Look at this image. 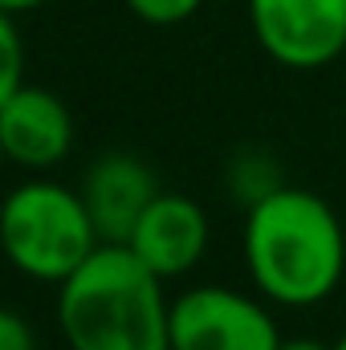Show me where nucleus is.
Instances as JSON below:
<instances>
[{
  "label": "nucleus",
  "mask_w": 346,
  "mask_h": 350,
  "mask_svg": "<svg viewBox=\"0 0 346 350\" xmlns=\"http://www.w3.org/2000/svg\"><path fill=\"white\" fill-rule=\"evenodd\" d=\"M277 350H330V347L318 342V338H281V347Z\"/></svg>",
  "instance_id": "4468645a"
},
{
  "label": "nucleus",
  "mask_w": 346,
  "mask_h": 350,
  "mask_svg": "<svg viewBox=\"0 0 346 350\" xmlns=\"http://www.w3.org/2000/svg\"><path fill=\"white\" fill-rule=\"evenodd\" d=\"M4 163H8V159H4V151H0V172H4Z\"/></svg>",
  "instance_id": "dca6fc26"
},
{
  "label": "nucleus",
  "mask_w": 346,
  "mask_h": 350,
  "mask_svg": "<svg viewBox=\"0 0 346 350\" xmlns=\"http://www.w3.org/2000/svg\"><path fill=\"white\" fill-rule=\"evenodd\" d=\"M208 241H212L208 212L183 191H159L147 204V212L139 216V224L131 228L127 249L155 277L175 281V277H187L204 261Z\"/></svg>",
  "instance_id": "423d86ee"
},
{
  "label": "nucleus",
  "mask_w": 346,
  "mask_h": 350,
  "mask_svg": "<svg viewBox=\"0 0 346 350\" xmlns=\"http://www.w3.org/2000/svg\"><path fill=\"white\" fill-rule=\"evenodd\" d=\"M285 179L277 172V163L265 155V151H245V155H237L232 163H228V187L237 191V200H245V208L249 204H257L265 200L269 191H277Z\"/></svg>",
  "instance_id": "1a4fd4ad"
},
{
  "label": "nucleus",
  "mask_w": 346,
  "mask_h": 350,
  "mask_svg": "<svg viewBox=\"0 0 346 350\" xmlns=\"http://www.w3.org/2000/svg\"><path fill=\"white\" fill-rule=\"evenodd\" d=\"M330 350H346V330L338 334V342H330Z\"/></svg>",
  "instance_id": "2eb2a0df"
},
{
  "label": "nucleus",
  "mask_w": 346,
  "mask_h": 350,
  "mask_svg": "<svg viewBox=\"0 0 346 350\" xmlns=\"http://www.w3.org/2000/svg\"><path fill=\"white\" fill-rule=\"evenodd\" d=\"M25 86V41L16 16L0 12V106Z\"/></svg>",
  "instance_id": "9d476101"
},
{
  "label": "nucleus",
  "mask_w": 346,
  "mask_h": 350,
  "mask_svg": "<svg viewBox=\"0 0 346 350\" xmlns=\"http://www.w3.org/2000/svg\"><path fill=\"white\" fill-rule=\"evenodd\" d=\"M241 253L253 289L269 306L314 310L346 277V228L318 191L281 183L245 208Z\"/></svg>",
  "instance_id": "f257e3e1"
},
{
  "label": "nucleus",
  "mask_w": 346,
  "mask_h": 350,
  "mask_svg": "<svg viewBox=\"0 0 346 350\" xmlns=\"http://www.w3.org/2000/svg\"><path fill=\"white\" fill-rule=\"evenodd\" d=\"M172 297L127 245H98L57 285V330L70 350H172Z\"/></svg>",
  "instance_id": "f03ea898"
},
{
  "label": "nucleus",
  "mask_w": 346,
  "mask_h": 350,
  "mask_svg": "<svg viewBox=\"0 0 346 350\" xmlns=\"http://www.w3.org/2000/svg\"><path fill=\"white\" fill-rule=\"evenodd\" d=\"M0 151L21 172H53L74 151L70 106L53 90L25 82L0 106Z\"/></svg>",
  "instance_id": "0eeeda50"
},
{
  "label": "nucleus",
  "mask_w": 346,
  "mask_h": 350,
  "mask_svg": "<svg viewBox=\"0 0 346 350\" xmlns=\"http://www.w3.org/2000/svg\"><path fill=\"white\" fill-rule=\"evenodd\" d=\"M0 350H37V334L21 310L0 306Z\"/></svg>",
  "instance_id": "f8f14e48"
},
{
  "label": "nucleus",
  "mask_w": 346,
  "mask_h": 350,
  "mask_svg": "<svg viewBox=\"0 0 346 350\" xmlns=\"http://www.w3.org/2000/svg\"><path fill=\"white\" fill-rule=\"evenodd\" d=\"M45 0H0V12H8V16H21V12H33V8H41Z\"/></svg>",
  "instance_id": "ddd939ff"
},
{
  "label": "nucleus",
  "mask_w": 346,
  "mask_h": 350,
  "mask_svg": "<svg viewBox=\"0 0 346 350\" xmlns=\"http://www.w3.org/2000/svg\"><path fill=\"white\" fill-rule=\"evenodd\" d=\"M143 25H155V29H172V25H183L200 12L204 0H122Z\"/></svg>",
  "instance_id": "9b49d317"
},
{
  "label": "nucleus",
  "mask_w": 346,
  "mask_h": 350,
  "mask_svg": "<svg viewBox=\"0 0 346 350\" xmlns=\"http://www.w3.org/2000/svg\"><path fill=\"white\" fill-rule=\"evenodd\" d=\"M78 191L86 200V212L102 237V245H127L131 228L139 224L147 204L159 196V179L139 155L110 151V155H98L86 167Z\"/></svg>",
  "instance_id": "6e6552de"
},
{
  "label": "nucleus",
  "mask_w": 346,
  "mask_h": 350,
  "mask_svg": "<svg viewBox=\"0 0 346 350\" xmlns=\"http://www.w3.org/2000/svg\"><path fill=\"white\" fill-rule=\"evenodd\" d=\"M172 350H277L281 330L261 293L191 285L172 297Z\"/></svg>",
  "instance_id": "20e7f679"
},
{
  "label": "nucleus",
  "mask_w": 346,
  "mask_h": 350,
  "mask_svg": "<svg viewBox=\"0 0 346 350\" xmlns=\"http://www.w3.org/2000/svg\"><path fill=\"white\" fill-rule=\"evenodd\" d=\"M102 245L78 187L33 175L0 200V253L21 277L62 285Z\"/></svg>",
  "instance_id": "7ed1b4c3"
},
{
  "label": "nucleus",
  "mask_w": 346,
  "mask_h": 350,
  "mask_svg": "<svg viewBox=\"0 0 346 350\" xmlns=\"http://www.w3.org/2000/svg\"><path fill=\"white\" fill-rule=\"evenodd\" d=\"M253 41L281 70H326L346 53V0H245Z\"/></svg>",
  "instance_id": "39448f33"
}]
</instances>
